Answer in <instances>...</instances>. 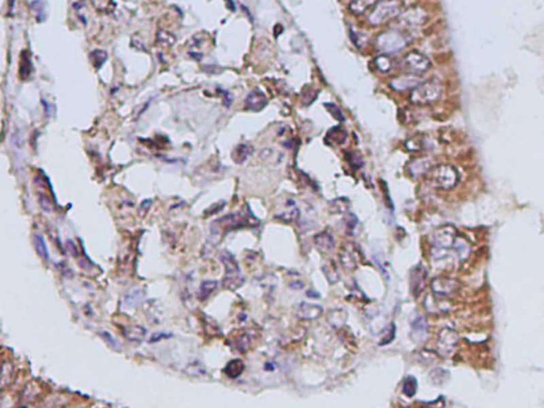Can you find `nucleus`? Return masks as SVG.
<instances>
[{
    "instance_id": "obj_32",
    "label": "nucleus",
    "mask_w": 544,
    "mask_h": 408,
    "mask_svg": "<svg viewBox=\"0 0 544 408\" xmlns=\"http://www.w3.org/2000/svg\"><path fill=\"white\" fill-rule=\"evenodd\" d=\"M344 223H345V227H347V232L349 234H352L358 223V219L354 214L349 213L344 217Z\"/></svg>"
},
{
    "instance_id": "obj_29",
    "label": "nucleus",
    "mask_w": 544,
    "mask_h": 408,
    "mask_svg": "<svg viewBox=\"0 0 544 408\" xmlns=\"http://www.w3.org/2000/svg\"><path fill=\"white\" fill-rule=\"evenodd\" d=\"M376 1H378V0H354L351 4V10L356 14L364 13Z\"/></svg>"
},
{
    "instance_id": "obj_14",
    "label": "nucleus",
    "mask_w": 544,
    "mask_h": 408,
    "mask_svg": "<svg viewBox=\"0 0 544 408\" xmlns=\"http://www.w3.org/2000/svg\"><path fill=\"white\" fill-rule=\"evenodd\" d=\"M428 336V322L423 316H418L411 322V338L416 342H422Z\"/></svg>"
},
{
    "instance_id": "obj_36",
    "label": "nucleus",
    "mask_w": 544,
    "mask_h": 408,
    "mask_svg": "<svg viewBox=\"0 0 544 408\" xmlns=\"http://www.w3.org/2000/svg\"><path fill=\"white\" fill-rule=\"evenodd\" d=\"M166 337H168V335L158 333V334L154 335V336H152L151 341H159V340H161V338H166Z\"/></svg>"
},
{
    "instance_id": "obj_7",
    "label": "nucleus",
    "mask_w": 544,
    "mask_h": 408,
    "mask_svg": "<svg viewBox=\"0 0 544 408\" xmlns=\"http://www.w3.org/2000/svg\"><path fill=\"white\" fill-rule=\"evenodd\" d=\"M457 233L451 225H445L438 229L433 235V248L438 251L447 250L456 242Z\"/></svg>"
},
{
    "instance_id": "obj_35",
    "label": "nucleus",
    "mask_w": 544,
    "mask_h": 408,
    "mask_svg": "<svg viewBox=\"0 0 544 408\" xmlns=\"http://www.w3.org/2000/svg\"><path fill=\"white\" fill-rule=\"evenodd\" d=\"M326 275L330 283H335L339 279V274L337 273V268L334 265L327 266V271L326 272Z\"/></svg>"
},
{
    "instance_id": "obj_24",
    "label": "nucleus",
    "mask_w": 544,
    "mask_h": 408,
    "mask_svg": "<svg viewBox=\"0 0 544 408\" xmlns=\"http://www.w3.org/2000/svg\"><path fill=\"white\" fill-rule=\"evenodd\" d=\"M217 285L218 283L217 281H212V280H208V281H204L201 283L200 285V288H199V298L200 300L204 301L207 300V299L214 293L215 289L217 288Z\"/></svg>"
},
{
    "instance_id": "obj_5",
    "label": "nucleus",
    "mask_w": 544,
    "mask_h": 408,
    "mask_svg": "<svg viewBox=\"0 0 544 408\" xmlns=\"http://www.w3.org/2000/svg\"><path fill=\"white\" fill-rule=\"evenodd\" d=\"M378 48L386 53L398 52L406 46L404 36L398 32H386L378 38Z\"/></svg>"
},
{
    "instance_id": "obj_27",
    "label": "nucleus",
    "mask_w": 544,
    "mask_h": 408,
    "mask_svg": "<svg viewBox=\"0 0 544 408\" xmlns=\"http://www.w3.org/2000/svg\"><path fill=\"white\" fill-rule=\"evenodd\" d=\"M418 388L417 380L414 376H407L403 383V393L408 398H413Z\"/></svg>"
},
{
    "instance_id": "obj_19",
    "label": "nucleus",
    "mask_w": 544,
    "mask_h": 408,
    "mask_svg": "<svg viewBox=\"0 0 544 408\" xmlns=\"http://www.w3.org/2000/svg\"><path fill=\"white\" fill-rule=\"evenodd\" d=\"M245 370V363L240 359H233L226 363L223 372L231 378L238 377Z\"/></svg>"
},
{
    "instance_id": "obj_2",
    "label": "nucleus",
    "mask_w": 544,
    "mask_h": 408,
    "mask_svg": "<svg viewBox=\"0 0 544 408\" xmlns=\"http://www.w3.org/2000/svg\"><path fill=\"white\" fill-rule=\"evenodd\" d=\"M220 259H221L225 268L223 287L230 290H236L244 284V278L241 275L237 260L235 259L233 254L227 251L221 252V254H220Z\"/></svg>"
},
{
    "instance_id": "obj_8",
    "label": "nucleus",
    "mask_w": 544,
    "mask_h": 408,
    "mask_svg": "<svg viewBox=\"0 0 544 408\" xmlns=\"http://www.w3.org/2000/svg\"><path fill=\"white\" fill-rule=\"evenodd\" d=\"M405 65L413 75L420 76L431 68V61L425 54L419 52L417 50L410 51L404 57Z\"/></svg>"
},
{
    "instance_id": "obj_15",
    "label": "nucleus",
    "mask_w": 544,
    "mask_h": 408,
    "mask_svg": "<svg viewBox=\"0 0 544 408\" xmlns=\"http://www.w3.org/2000/svg\"><path fill=\"white\" fill-rule=\"evenodd\" d=\"M322 314V307L320 305L310 304V303H301L298 308V316L301 319L312 320L318 318Z\"/></svg>"
},
{
    "instance_id": "obj_13",
    "label": "nucleus",
    "mask_w": 544,
    "mask_h": 408,
    "mask_svg": "<svg viewBox=\"0 0 544 408\" xmlns=\"http://www.w3.org/2000/svg\"><path fill=\"white\" fill-rule=\"evenodd\" d=\"M340 260L345 270L352 271L357 267V253L352 245L343 246L340 252Z\"/></svg>"
},
{
    "instance_id": "obj_33",
    "label": "nucleus",
    "mask_w": 544,
    "mask_h": 408,
    "mask_svg": "<svg viewBox=\"0 0 544 408\" xmlns=\"http://www.w3.org/2000/svg\"><path fill=\"white\" fill-rule=\"evenodd\" d=\"M92 55L94 56V61H93V64L96 66L97 68H99L102 64L105 63L106 59H107V53L105 52V51H101V50H96L94 51V52L92 53Z\"/></svg>"
},
{
    "instance_id": "obj_23",
    "label": "nucleus",
    "mask_w": 544,
    "mask_h": 408,
    "mask_svg": "<svg viewBox=\"0 0 544 408\" xmlns=\"http://www.w3.org/2000/svg\"><path fill=\"white\" fill-rule=\"evenodd\" d=\"M33 243L35 251L39 254V256L44 260H47L49 258V252L44 237L40 234H35L33 237Z\"/></svg>"
},
{
    "instance_id": "obj_30",
    "label": "nucleus",
    "mask_w": 544,
    "mask_h": 408,
    "mask_svg": "<svg viewBox=\"0 0 544 408\" xmlns=\"http://www.w3.org/2000/svg\"><path fill=\"white\" fill-rule=\"evenodd\" d=\"M376 63H377V66H378V69L381 72H388L390 71L391 67H392V61L389 56L387 55H381L379 57H377L376 60Z\"/></svg>"
},
{
    "instance_id": "obj_20",
    "label": "nucleus",
    "mask_w": 544,
    "mask_h": 408,
    "mask_svg": "<svg viewBox=\"0 0 544 408\" xmlns=\"http://www.w3.org/2000/svg\"><path fill=\"white\" fill-rule=\"evenodd\" d=\"M123 333H124V336H126L130 341H142L146 336L147 331L143 326L130 325L126 327V330H124Z\"/></svg>"
},
{
    "instance_id": "obj_34",
    "label": "nucleus",
    "mask_w": 544,
    "mask_h": 408,
    "mask_svg": "<svg viewBox=\"0 0 544 408\" xmlns=\"http://www.w3.org/2000/svg\"><path fill=\"white\" fill-rule=\"evenodd\" d=\"M347 159L352 165V167H354L356 169L360 168V167L363 166V158L355 152H350V154L347 155Z\"/></svg>"
},
{
    "instance_id": "obj_16",
    "label": "nucleus",
    "mask_w": 544,
    "mask_h": 408,
    "mask_svg": "<svg viewBox=\"0 0 544 408\" xmlns=\"http://www.w3.org/2000/svg\"><path fill=\"white\" fill-rule=\"evenodd\" d=\"M417 75H410V76H401L399 78L394 79L391 82V86L395 91H406L408 89L413 90L416 85L420 83L418 78L415 77Z\"/></svg>"
},
{
    "instance_id": "obj_11",
    "label": "nucleus",
    "mask_w": 544,
    "mask_h": 408,
    "mask_svg": "<svg viewBox=\"0 0 544 408\" xmlns=\"http://www.w3.org/2000/svg\"><path fill=\"white\" fill-rule=\"evenodd\" d=\"M268 104V99L263 92L260 90H254L250 93L245 101L246 110L252 112H260Z\"/></svg>"
},
{
    "instance_id": "obj_22",
    "label": "nucleus",
    "mask_w": 544,
    "mask_h": 408,
    "mask_svg": "<svg viewBox=\"0 0 544 408\" xmlns=\"http://www.w3.org/2000/svg\"><path fill=\"white\" fill-rule=\"evenodd\" d=\"M453 248H454L455 252H456L457 256L461 260H465L466 258H468L470 252H471V248H470V245L466 242L464 238H460V237L456 238V242H455Z\"/></svg>"
},
{
    "instance_id": "obj_6",
    "label": "nucleus",
    "mask_w": 544,
    "mask_h": 408,
    "mask_svg": "<svg viewBox=\"0 0 544 408\" xmlns=\"http://www.w3.org/2000/svg\"><path fill=\"white\" fill-rule=\"evenodd\" d=\"M459 337L457 333L451 329H443L438 335L437 351L441 356H452L458 345Z\"/></svg>"
},
{
    "instance_id": "obj_1",
    "label": "nucleus",
    "mask_w": 544,
    "mask_h": 408,
    "mask_svg": "<svg viewBox=\"0 0 544 408\" xmlns=\"http://www.w3.org/2000/svg\"><path fill=\"white\" fill-rule=\"evenodd\" d=\"M441 92L442 89L437 80H426L411 90L410 101L418 105L432 104L440 98Z\"/></svg>"
},
{
    "instance_id": "obj_17",
    "label": "nucleus",
    "mask_w": 544,
    "mask_h": 408,
    "mask_svg": "<svg viewBox=\"0 0 544 408\" xmlns=\"http://www.w3.org/2000/svg\"><path fill=\"white\" fill-rule=\"evenodd\" d=\"M315 244L321 252H329L334 249L335 240L329 233L322 232L320 234L316 235Z\"/></svg>"
},
{
    "instance_id": "obj_12",
    "label": "nucleus",
    "mask_w": 544,
    "mask_h": 408,
    "mask_svg": "<svg viewBox=\"0 0 544 408\" xmlns=\"http://www.w3.org/2000/svg\"><path fill=\"white\" fill-rule=\"evenodd\" d=\"M426 278H428V271H426V269L422 265L415 267L414 270L411 271L410 288L411 293L415 296H418L423 290L426 283Z\"/></svg>"
},
{
    "instance_id": "obj_9",
    "label": "nucleus",
    "mask_w": 544,
    "mask_h": 408,
    "mask_svg": "<svg viewBox=\"0 0 544 408\" xmlns=\"http://www.w3.org/2000/svg\"><path fill=\"white\" fill-rule=\"evenodd\" d=\"M259 223L257 221H250L249 218L242 216L240 214H231L226 215L220 219L216 220V224L219 229L225 231H232L234 229L246 228V227H255Z\"/></svg>"
},
{
    "instance_id": "obj_18",
    "label": "nucleus",
    "mask_w": 544,
    "mask_h": 408,
    "mask_svg": "<svg viewBox=\"0 0 544 408\" xmlns=\"http://www.w3.org/2000/svg\"><path fill=\"white\" fill-rule=\"evenodd\" d=\"M347 131L342 129V127L337 126L328 130V132L326 133V140L329 144L341 145L347 141Z\"/></svg>"
},
{
    "instance_id": "obj_25",
    "label": "nucleus",
    "mask_w": 544,
    "mask_h": 408,
    "mask_svg": "<svg viewBox=\"0 0 544 408\" xmlns=\"http://www.w3.org/2000/svg\"><path fill=\"white\" fill-rule=\"evenodd\" d=\"M251 151H252L251 148H250L248 145H245V144L239 145L238 147L235 149V151L233 152L234 161L236 163H238V164L244 163L246 159L250 156V154H251Z\"/></svg>"
},
{
    "instance_id": "obj_21",
    "label": "nucleus",
    "mask_w": 544,
    "mask_h": 408,
    "mask_svg": "<svg viewBox=\"0 0 544 408\" xmlns=\"http://www.w3.org/2000/svg\"><path fill=\"white\" fill-rule=\"evenodd\" d=\"M288 206H289V209L287 210V212L282 213L281 215L276 216L277 219H281L282 221H286V222H292V221H295V220L298 219V218L300 217V210L296 206L295 201L289 200L288 201Z\"/></svg>"
},
{
    "instance_id": "obj_26",
    "label": "nucleus",
    "mask_w": 544,
    "mask_h": 408,
    "mask_svg": "<svg viewBox=\"0 0 544 408\" xmlns=\"http://www.w3.org/2000/svg\"><path fill=\"white\" fill-rule=\"evenodd\" d=\"M430 167V164H429V161L425 158H420V159H416V161H414L413 163L410 164V172H411V176L414 177H417V176H420V174L424 173L426 170L429 169Z\"/></svg>"
},
{
    "instance_id": "obj_3",
    "label": "nucleus",
    "mask_w": 544,
    "mask_h": 408,
    "mask_svg": "<svg viewBox=\"0 0 544 408\" xmlns=\"http://www.w3.org/2000/svg\"><path fill=\"white\" fill-rule=\"evenodd\" d=\"M431 179L437 187L451 189L458 184L459 172L450 164H441L432 170Z\"/></svg>"
},
{
    "instance_id": "obj_28",
    "label": "nucleus",
    "mask_w": 544,
    "mask_h": 408,
    "mask_svg": "<svg viewBox=\"0 0 544 408\" xmlns=\"http://www.w3.org/2000/svg\"><path fill=\"white\" fill-rule=\"evenodd\" d=\"M31 71H32V65H31L30 59H29V56H28V52L25 50L23 52V54H21V61H20L19 75L20 76L23 75L21 79H27L29 76H30Z\"/></svg>"
},
{
    "instance_id": "obj_4",
    "label": "nucleus",
    "mask_w": 544,
    "mask_h": 408,
    "mask_svg": "<svg viewBox=\"0 0 544 408\" xmlns=\"http://www.w3.org/2000/svg\"><path fill=\"white\" fill-rule=\"evenodd\" d=\"M400 4L396 0H383L372 11L369 20L372 25H381L394 18L400 13Z\"/></svg>"
},
{
    "instance_id": "obj_10",
    "label": "nucleus",
    "mask_w": 544,
    "mask_h": 408,
    "mask_svg": "<svg viewBox=\"0 0 544 408\" xmlns=\"http://www.w3.org/2000/svg\"><path fill=\"white\" fill-rule=\"evenodd\" d=\"M432 290L433 293L439 297H450L456 293L459 289V284L456 280L446 278V276H440L432 281Z\"/></svg>"
},
{
    "instance_id": "obj_31",
    "label": "nucleus",
    "mask_w": 544,
    "mask_h": 408,
    "mask_svg": "<svg viewBox=\"0 0 544 408\" xmlns=\"http://www.w3.org/2000/svg\"><path fill=\"white\" fill-rule=\"evenodd\" d=\"M325 106L327 108L328 113L333 116V117L337 120L339 121H343L344 120V116L342 114V112L340 111V108L338 107L335 103H332V102H328V103H325Z\"/></svg>"
}]
</instances>
